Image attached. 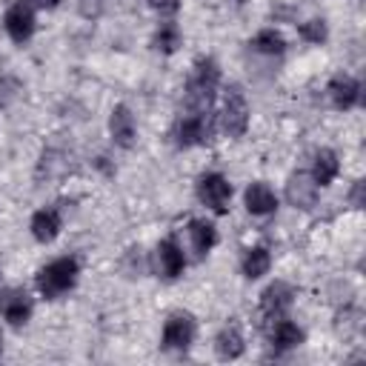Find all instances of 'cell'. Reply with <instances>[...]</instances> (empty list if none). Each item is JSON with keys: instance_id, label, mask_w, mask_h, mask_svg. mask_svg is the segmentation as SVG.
I'll return each mask as SVG.
<instances>
[{"instance_id": "6da1fadb", "label": "cell", "mask_w": 366, "mask_h": 366, "mask_svg": "<svg viewBox=\"0 0 366 366\" xmlns=\"http://www.w3.org/2000/svg\"><path fill=\"white\" fill-rule=\"evenodd\" d=\"M220 86V69L212 57H200L192 66L189 83H186V100L192 109H209L214 100V92Z\"/></svg>"}, {"instance_id": "f546056e", "label": "cell", "mask_w": 366, "mask_h": 366, "mask_svg": "<svg viewBox=\"0 0 366 366\" xmlns=\"http://www.w3.org/2000/svg\"><path fill=\"white\" fill-rule=\"evenodd\" d=\"M0 280H3V272H0Z\"/></svg>"}, {"instance_id": "5b68a950", "label": "cell", "mask_w": 366, "mask_h": 366, "mask_svg": "<svg viewBox=\"0 0 366 366\" xmlns=\"http://www.w3.org/2000/svg\"><path fill=\"white\" fill-rule=\"evenodd\" d=\"M197 197L203 206H209L212 212L223 214L229 212V200H232V183L220 174V172H209L197 180Z\"/></svg>"}, {"instance_id": "f1b7e54d", "label": "cell", "mask_w": 366, "mask_h": 366, "mask_svg": "<svg viewBox=\"0 0 366 366\" xmlns=\"http://www.w3.org/2000/svg\"><path fill=\"white\" fill-rule=\"evenodd\" d=\"M237 3H246V0H237Z\"/></svg>"}, {"instance_id": "d4e9b609", "label": "cell", "mask_w": 366, "mask_h": 366, "mask_svg": "<svg viewBox=\"0 0 366 366\" xmlns=\"http://www.w3.org/2000/svg\"><path fill=\"white\" fill-rule=\"evenodd\" d=\"M149 6L160 14H174L180 9V0H149Z\"/></svg>"}, {"instance_id": "277c9868", "label": "cell", "mask_w": 366, "mask_h": 366, "mask_svg": "<svg viewBox=\"0 0 366 366\" xmlns=\"http://www.w3.org/2000/svg\"><path fill=\"white\" fill-rule=\"evenodd\" d=\"M174 143L180 149H189V146H200V143H209L212 140V120H209V109H194L189 114H183L177 123H174Z\"/></svg>"}, {"instance_id": "4316f807", "label": "cell", "mask_w": 366, "mask_h": 366, "mask_svg": "<svg viewBox=\"0 0 366 366\" xmlns=\"http://www.w3.org/2000/svg\"><path fill=\"white\" fill-rule=\"evenodd\" d=\"M26 3H29L31 9H34V6H37V9H57V6H60V0H26Z\"/></svg>"}, {"instance_id": "3957f363", "label": "cell", "mask_w": 366, "mask_h": 366, "mask_svg": "<svg viewBox=\"0 0 366 366\" xmlns=\"http://www.w3.org/2000/svg\"><path fill=\"white\" fill-rule=\"evenodd\" d=\"M220 126L229 137H243L249 129V103L246 94L237 83H232L223 94V112H220Z\"/></svg>"}, {"instance_id": "4fadbf2b", "label": "cell", "mask_w": 366, "mask_h": 366, "mask_svg": "<svg viewBox=\"0 0 366 366\" xmlns=\"http://www.w3.org/2000/svg\"><path fill=\"white\" fill-rule=\"evenodd\" d=\"M60 229H63V217H60V212H57L54 206L37 209V212L31 214V234H34V240L51 243V240L60 234Z\"/></svg>"}, {"instance_id": "e0dca14e", "label": "cell", "mask_w": 366, "mask_h": 366, "mask_svg": "<svg viewBox=\"0 0 366 366\" xmlns=\"http://www.w3.org/2000/svg\"><path fill=\"white\" fill-rule=\"evenodd\" d=\"M189 240H192V249L203 257V254H209V252L214 249V243H217V229H214L209 220L194 217V220H189Z\"/></svg>"}, {"instance_id": "8992f818", "label": "cell", "mask_w": 366, "mask_h": 366, "mask_svg": "<svg viewBox=\"0 0 366 366\" xmlns=\"http://www.w3.org/2000/svg\"><path fill=\"white\" fill-rule=\"evenodd\" d=\"M292 297H295L292 286L283 283V280H274V283L266 286L263 295H260V317H263L266 323H277L280 317H286V312H289V306H292Z\"/></svg>"}, {"instance_id": "ffe728a7", "label": "cell", "mask_w": 366, "mask_h": 366, "mask_svg": "<svg viewBox=\"0 0 366 366\" xmlns=\"http://www.w3.org/2000/svg\"><path fill=\"white\" fill-rule=\"evenodd\" d=\"M240 266H243V274H246L249 280H257V277H263V274L269 272V266H272V254H269L263 246H252V249H246Z\"/></svg>"}, {"instance_id": "ac0fdd59", "label": "cell", "mask_w": 366, "mask_h": 366, "mask_svg": "<svg viewBox=\"0 0 366 366\" xmlns=\"http://www.w3.org/2000/svg\"><path fill=\"white\" fill-rule=\"evenodd\" d=\"M337 172H340V163H337V154L332 152V149H320L317 154H315V163H312V180L317 183V186H329L335 177H337Z\"/></svg>"}, {"instance_id": "7402d4cb", "label": "cell", "mask_w": 366, "mask_h": 366, "mask_svg": "<svg viewBox=\"0 0 366 366\" xmlns=\"http://www.w3.org/2000/svg\"><path fill=\"white\" fill-rule=\"evenodd\" d=\"M180 29L174 26V23H163L157 31H154V49L157 51H163V54H172V51H177V46H180Z\"/></svg>"}, {"instance_id": "83f0119b", "label": "cell", "mask_w": 366, "mask_h": 366, "mask_svg": "<svg viewBox=\"0 0 366 366\" xmlns=\"http://www.w3.org/2000/svg\"><path fill=\"white\" fill-rule=\"evenodd\" d=\"M0 352H3V335H0Z\"/></svg>"}, {"instance_id": "cb8c5ba5", "label": "cell", "mask_w": 366, "mask_h": 366, "mask_svg": "<svg viewBox=\"0 0 366 366\" xmlns=\"http://www.w3.org/2000/svg\"><path fill=\"white\" fill-rule=\"evenodd\" d=\"M74 6L80 11V17H86V20H97L103 11V0H74Z\"/></svg>"}, {"instance_id": "52a82bcc", "label": "cell", "mask_w": 366, "mask_h": 366, "mask_svg": "<svg viewBox=\"0 0 366 366\" xmlns=\"http://www.w3.org/2000/svg\"><path fill=\"white\" fill-rule=\"evenodd\" d=\"M194 332H197L194 317H192L189 312H174V315H169V320H166V326H163V346L183 352V349L192 346Z\"/></svg>"}, {"instance_id": "7a4b0ae2", "label": "cell", "mask_w": 366, "mask_h": 366, "mask_svg": "<svg viewBox=\"0 0 366 366\" xmlns=\"http://www.w3.org/2000/svg\"><path fill=\"white\" fill-rule=\"evenodd\" d=\"M77 274H80V266L74 257H57L37 272V289L46 300H57L60 295L74 289Z\"/></svg>"}, {"instance_id": "7c38bea8", "label": "cell", "mask_w": 366, "mask_h": 366, "mask_svg": "<svg viewBox=\"0 0 366 366\" xmlns=\"http://www.w3.org/2000/svg\"><path fill=\"white\" fill-rule=\"evenodd\" d=\"M157 269H160L163 277H169V280H174V277L183 274V269H186V254H183V249L177 246L174 237H166V240L157 243Z\"/></svg>"}, {"instance_id": "30bf717a", "label": "cell", "mask_w": 366, "mask_h": 366, "mask_svg": "<svg viewBox=\"0 0 366 366\" xmlns=\"http://www.w3.org/2000/svg\"><path fill=\"white\" fill-rule=\"evenodd\" d=\"M109 132H112V140L123 149H132L134 146V134H137V126H134V114L129 106L117 103L109 114Z\"/></svg>"}, {"instance_id": "d6986e66", "label": "cell", "mask_w": 366, "mask_h": 366, "mask_svg": "<svg viewBox=\"0 0 366 366\" xmlns=\"http://www.w3.org/2000/svg\"><path fill=\"white\" fill-rule=\"evenodd\" d=\"M272 343H274V349H280V352L297 349V346L303 343V329H300L297 323L280 317V320L272 326Z\"/></svg>"}, {"instance_id": "9c48e42d", "label": "cell", "mask_w": 366, "mask_h": 366, "mask_svg": "<svg viewBox=\"0 0 366 366\" xmlns=\"http://www.w3.org/2000/svg\"><path fill=\"white\" fill-rule=\"evenodd\" d=\"M0 315L11 326H23L31 317V297L26 289H3L0 292Z\"/></svg>"}, {"instance_id": "603a6c76", "label": "cell", "mask_w": 366, "mask_h": 366, "mask_svg": "<svg viewBox=\"0 0 366 366\" xmlns=\"http://www.w3.org/2000/svg\"><path fill=\"white\" fill-rule=\"evenodd\" d=\"M297 31H300V37H303V40H309V43H323V40H326V34H329V31H326V23H323V20H317V17H315V20L300 23V29H297Z\"/></svg>"}, {"instance_id": "484cf974", "label": "cell", "mask_w": 366, "mask_h": 366, "mask_svg": "<svg viewBox=\"0 0 366 366\" xmlns=\"http://www.w3.org/2000/svg\"><path fill=\"white\" fill-rule=\"evenodd\" d=\"M352 206L355 209H363V180H357L355 189H352Z\"/></svg>"}, {"instance_id": "2e32d148", "label": "cell", "mask_w": 366, "mask_h": 366, "mask_svg": "<svg viewBox=\"0 0 366 366\" xmlns=\"http://www.w3.org/2000/svg\"><path fill=\"white\" fill-rule=\"evenodd\" d=\"M243 349H246V343H243V335H240L237 323L223 326L220 335L214 337V352H217L220 360H234V357L243 355Z\"/></svg>"}, {"instance_id": "5bb4252c", "label": "cell", "mask_w": 366, "mask_h": 366, "mask_svg": "<svg viewBox=\"0 0 366 366\" xmlns=\"http://www.w3.org/2000/svg\"><path fill=\"white\" fill-rule=\"evenodd\" d=\"M326 92H329V97H332V103L337 109H352L360 100V83L355 77H349V74H335L329 80Z\"/></svg>"}, {"instance_id": "8fae6325", "label": "cell", "mask_w": 366, "mask_h": 366, "mask_svg": "<svg viewBox=\"0 0 366 366\" xmlns=\"http://www.w3.org/2000/svg\"><path fill=\"white\" fill-rule=\"evenodd\" d=\"M286 197L295 209H309L317 200V183L312 180L309 172H295L286 183Z\"/></svg>"}, {"instance_id": "9a60e30c", "label": "cell", "mask_w": 366, "mask_h": 366, "mask_svg": "<svg viewBox=\"0 0 366 366\" xmlns=\"http://www.w3.org/2000/svg\"><path fill=\"white\" fill-rule=\"evenodd\" d=\"M243 200H246V209L252 212V214H272L274 209H277V197H274V192H272V186L269 183H249V189H246V194H243Z\"/></svg>"}, {"instance_id": "44dd1931", "label": "cell", "mask_w": 366, "mask_h": 366, "mask_svg": "<svg viewBox=\"0 0 366 366\" xmlns=\"http://www.w3.org/2000/svg\"><path fill=\"white\" fill-rule=\"evenodd\" d=\"M254 49L260 54H283L286 51V40L277 29H260L254 34Z\"/></svg>"}, {"instance_id": "ba28073f", "label": "cell", "mask_w": 366, "mask_h": 366, "mask_svg": "<svg viewBox=\"0 0 366 366\" xmlns=\"http://www.w3.org/2000/svg\"><path fill=\"white\" fill-rule=\"evenodd\" d=\"M3 26H6V31L14 43H26L34 34V9L26 0L11 3L3 14Z\"/></svg>"}]
</instances>
